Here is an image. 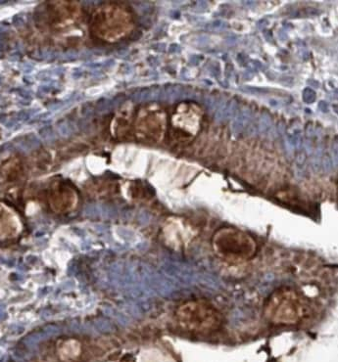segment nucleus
<instances>
[{
    "label": "nucleus",
    "mask_w": 338,
    "mask_h": 362,
    "mask_svg": "<svg viewBox=\"0 0 338 362\" xmlns=\"http://www.w3.org/2000/svg\"><path fill=\"white\" fill-rule=\"evenodd\" d=\"M229 25L223 20H215L205 26V29L209 32H223L227 28Z\"/></svg>",
    "instance_id": "8"
},
{
    "label": "nucleus",
    "mask_w": 338,
    "mask_h": 362,
    "mask_svg": "<svg viewBox=\"0 0 338 362\" xmlns=\"http://www.w3.org/2000/svg\"><path fill=\"white\" fill-rule=\"evenodd\" d=\"M21 231V222L10 208L0 203V240L15 238Z\"/></svg>",
    "instance_id": "4"
},
{
    "label": "nucleus",
    "mask_w": 338,
    "mask_h": 362,
    "mask_svg": "<svg viewBox=\"0 0 338 362\" xmlns=\"http://www.w3.org/2000/svg\"><path fill=\"white\" fill-rule=\"evenodd\" d=\"M237 108V101L235 99H230L227 101L225 104L220 106L217 113L215 115V120L218 122L224 121L226 120H230L231 117L235 115Z\"/></svg>",
    "instance_id": "6"
},
{
    "label": "nucleus",
    "mask_w": 338,
    "mask_h": 362,
    "mask_svg": "<svg viewBox=\"0 0 338 362\" xmlns=\"http://www.w3.org/2000/svg\"><path fill=\"white\" fill-rule=\"evenodd\" d=\"M271 123H273V121H271L270 116L266 112L262 113L259 119V131L261 133L268 131L271 126Z\"/></svg>",
    "instance_id": "7"
},
{
    "label": "nucleus",
    "mask_w": 338,
    "mask_h": 362,
    "mask_svg": "<svg viewBox=\"0 0 338 362\" xmlns=\"http://www.w3.org/2000/svg\"><path fill=\"white\" fill-rule=\"evenodd\" d=\"M321 165H322L323 169H325V171L329 172V171H332V167H333L332 160L328 155H325V156H323L322 161H321Z\"/></svg>",
    "instance_id": "11"
},
{
    "label": "nucleus",
    "mask_w": 338,
    "mask_h": 362,
    "mask_svg": "<svg viewBox=\"0 0 338 362\" xmlns=\"http://www.w3.org/2000/svg\"><path fill=\"white\" fill-rule=\"evenodd\" d=\"M265 314L275 324H295L304 314L303 301L295 291L282 288L270 295Z\"/></svg>",
    "instance_id": "2"
},
{
    "label": "nucleus",
    "mask_w": 338,
    "mask_h": 362,
    "mask_svg": "<svg viewBox=\"0 0 338 362\" xmlns=\"http://www.w3.org/2000/svg\"><path fill=\"white\" fill-rule=\"evenodd\" d=\"M176 318L181 328L198 334L215 332L223 322L219 310L203 300H190L181 305L176 311Z\"/></svg>",
    "instance_id": "1"
},
{
    "label": "nucleus",
    "mask_w": 338,
    "mask_h": 362,
    "mask_svg": "<svg viewBox=\"0 0 338 362\" xmlns=\"http://www.w3.org/2000/svg\"><path fill=\"white\" fill-rule=\"evenodd\" d=\"M270 105L273 106V107L276 106V104H277V102H276V101H273V100H271V101H270Z\"/></svg>",
    "instance_id": "26"
},
{
    "label": "nucleus",
    "mask_w": 338,
    "mask_h": 362,
    "mask_svg": "<svg viewBox=\"0 0 338 362\" xmlns=\"http://www.w3.org/2000/svg\"><path fill=\"white\" fill-rule=\"evenodd\" d=\"M314 133H315V129H314L313 124H312V123H309V124L307 125V128H306V134H307V136H309V137H312V136L314 135Z\"/></svg>",
    "instance_id": "19"
},
{
    "label": "nucleus",
    "mask_w": 338,
    "mask_h": 362,
    "mask_svg": "<svg viewBox=\"0 0 338 362\" xmlns=\"http://www.w3.org/2000/svg\"><path fill=\"white\" fill-rule=\"evenodd\" d=\"M308 83L310 84L311 86H313V87H315V88H318L319 86H320V83L318 82L317 80H312V79H309V81H308Z\"/></svg>",
    "instance_id": "24"
},
{
    "label": "nucleus",
    "mask_w": 338,
    "mask_h": 362,
    "mask_svg": "<svg viewBox=\"0 0 338 362\" xmlns=\"http://www.w3.org/2000/svg\"><path fill=\"white\" fill-rule=\"evenodd\" d=\"M203 59V56H200V55H193L192 57L190 58V63L192 65H198L200 63V61Z\"/></svg>",
    "instance_id": "18"
},
{
    "label": "nucleus",
    "mask_w": 338,
    "mask_h": 362,
    "mask_svg": "<svg viewBox=\"0 0 338 362\" xmlns=\"http://www.w3.org/2000/svg\"><path fill=\"white\" fill-rule=\"evenodd\" d=\"M302 96H303V101L305 103H307V104H311V103H314L315 101V96H317V94H315V92L313 88L306 87L303 90Z\"/></svg>",
    "instance_id": "9"
},
{
    "label": "nucleus",
    "mask_w": 338,
    "mask_h": 362,
    "mask_svg": "<svg viewBox=\"0 0 338 362\" xmlns=\"http://www.w3.org/2000/svg\"><path fill=\"white\" fill-rule=\"evenodd\" d=\"M332 154H333V157H334V161H336V159H337V144L334 143L333 146H332Z\"/></svg>",
    "instance_id": "25"
},
{
    "label": "nucleus",
    "mask_w": 338,
    "mask_h": 362,
    "mask_svg": "<svg viewBox=\"0 0 338 362\" xmlns=\"http://www.w3.org/2000/svg\"><path fill=\"white\" fill-rule=\"evenodd\" d=\"M205 106L207 108V110L209 112H213L215 109H216V106H217V100L214 96H208V97H206L205 99Z\"/></svg>",
    "instance_id": "12"
},
{
    "label": "nucleus",
    "mask_w": 338,
    "mask_h": 362,
    "mask_svg": "<svg viewBox=\"0 0 338 362\" xmlns=\"http://www.w3.org/2000/svg\"><path fill=\"white\" fill-rule=\"evenodd\" d=\"M242 3H243V5L245 7H248V8H254V7L257 5L256 1H243Z\"/></svg>",
    "instance_id": "22"
},
{
    "label": "nucleus",
    "mask_w": 338,
    "mask_h": 362,
    "mask_svg": "<svg viewBox=\"0 0 338 362\" xmlns=\"http://www.w3.org/2000/svg\"><path fill=\"white\" fill-rule=\"evenodd\" d=\"M268 25H269V21L266 19H262L258 22V27L260 29H264L266 27H268Z\"/></svg>",
    "instance_id": "20"
},
{
    "label": "nucleus",
    "mask_w": 338,
    "mask_h": 362,
    "mask_svg": "<svg viewBox=\"0 0 338 362\" xmlns=\"http://www.w3.org/2000/svg\"><path fill=\"white\" fill-rule=\"evenodd\" d=\"M195 8H196V10H198V12H203L208 8V3L206 1H199V2H197Z\"/></svg>",
    "instance_id": "15"
},
{
    "label": "nucleus",
    "mask_w": 338,
    "mask_h": 362,
    "mask_svg": "<svg viewBox=\"0 0 338 362\" xmlns=\"http://www.w3.org/2000/svg\"><path fill=\"white\" fill-rule=\"evenodd\" d=\"M319 109L322 113H327L329 110V106L325 101H320L319 103Z\"/></svg>",
    "instance_id": "16"
},
{
    "label": "nucleus",
    "mask_w": 338,
    "mask_h": 362,
    "mask_svg": "<svg viewBox=\"0 0 338 362\" xmlns=\"http://www.w3.org/2000/svg\"><path fill=\"white\" fill-rule=\"evenodd\" d=\"M210 72H212V76L218 77V76H219V68L218 67V66H211Z\"/></svg>",
    "instance_id": "21"
},
{
    "label": "nucleus",
    "mask_w": 338,
    "mask_h": 362,
    "mask_svg": "<svg viewBox=\"0 0 338 362\" xmlns=\"http://www.w3.org/2000/svg\"><path fill=\"white\" fill-rule=\"evenodd\" d=\"M240 89L242 91H244L246 93H250V94H264V93L269 92L268 88H260V87L248 86V85H244V86L240 87Z\"/></svg>",
    "instance_id": "10"
},
{
    "label": "nucleus",
    "mask_w": 338,
    "mask_h": 362,
    "mask_svg": "<svg viewBox=\"0 0 338 362\" xmlns=\"http://www.w3.org/2000/svg\"><path fill=\"white\" fill-rule=\"evenodd\" d=\"M312 166L314 168V171H319L320 168L321 166V161L319 157H315L313 160H312Z\"/></svg>",
    "instance_id": "13"
},
{
    "label": "nucleus",
    "mask_w": 338,
    "mask_h": 362,
    "mask_svg": "<svg viewBox=\"0 0 338 362\" xmlns=\"http://www.w3.org/2000/svg\"><path fill=\"white\" fill-rule=\"evenodd\" d=\"M213 247L220 257L232 261L249 260L256 252L253 238L231 228L218 231L213 238Z\"/></svg>",
    "instance_id": "3"
},
{
    "label": "nucleus",
    "mask_w": 338,
    "mask_h": 362,
    "mask_svg": "<svg viewBox=\"0 0 338 362\" xmlns=\"http://www.w3.org/2000/svg\"><path fill=\"white\" fill-rule=\"evenodd\" d=\"M306 154L305 153H303V152H301V153H299L298 154V156H297V158H296V161H297V164L298 165H300V166H302L304 162H305V161H306Z\"/></svg>",
    "instance_id": "17"
},
{
    "label": "nucleus",
    "mask_w": 338,
    "mask_h": 362,
    "mask_svg": "<svg viewBox=\"0 0 338 362\" xmlns=\"http://www.w3.org/2000/svg\"><path fill=\"white\" fill-rule=\"evenodd\" d=\"M249 65H250V67L252 68V70H263L264 69V64L261 63L260 61H257V60H252L249 63Z\"/></svg>",
    "instance_id": "14"
},
{
    "label": "nucleus",
    "mask_w": 338,
    "mask_h": 362,
    "mask_svg": "<svg viewBox=\"0 0 338 362\" xmlns=\"http://www.w3.org/2000/svg\"><path fill=\"white\" fill-rule=\"evenodd\" d=\"M265 38L270 42H273V35H271V32L270 31L265 32Z\"/></svg>",
    "instance_id": "23"
},
{
    "label": "nucleus",
    "mask_w": 338,
    "mask_h": 362,
    "mask_svg": "<svg viewBox=\"0 0 338 362\" xmlns=\"http://www.w3.org/2000/svg\"><path fill=\"white\" fill-rule=\"evenodd\" d=\"M252 117V111L249 108H244L237 113L231 123V131L234 135L239 134L247 126Z\"/></svg>",
    "instance_id": "5"
}]
</instances>
